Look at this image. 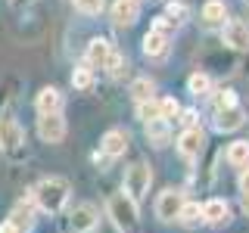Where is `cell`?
<instances>
[{
  "instance_id": "obj_10",
  "label": "cell",
  "mask_w": 249,
  "mask_h": 233,
  "mask_svg": "<svg viewBox=\"0 0 249 233\" xmlns=\"http://www.w3.org/2000/svg\"><path fill=\"white\" fill-rule=\"evenodd\" d=\"M221 37L224 44L233 47V50H249V25L243 19H231L221 25Z\"/></svg>"
},
{
  "instance_id": "obj_22",
  "label": "cell",
  "mask_w": 249,
  "mask_h": 233,
  "mask_svg": "<svg viewBox=\"0 0 249 233\" xmlns=\"http://www.w3.org/2000/svg\"><path fill=\"white\" fill-rule=\"evenodd\" d=\"M187 90H190L193 97H209V93H212V78L206 72H193L187 78Z\"/></svg>"
},
{
  "instance_id": "obj_29",
  "label": "cell",
  "mask_w": 249,
  "mask_h": 233,
  "mask_svg": "<svg viewBox=\"0 0 249 233\" xmlns=\"http://www.w3.org/2000/svg\"><path fill=\"white\" fill-rule=\"evenodd\" d=\"M106 72L112 75V78H122V75H124V59H122V53H112V56H109Z\"/></svg>"
},
{
  "instance_id": "obj_19",
  "label": "cell",
  "mask_w": 249,
  "mask_h": 233,
  "mask_svg": "<svg viewBox=\"0 0 249 233\" xmlns=\"http://www.w3.org/2000/svg\"><path fill=\"white\" fill-rule=\"evenodd\" d=\"M224 159L233 168H246L249 165V140H233L228 146V152H224Z\"/></svg>"
},
{
  "instance_id": "obj_18",
  "label": "cell",
  "mask_w": 249,
  "mask_h": 233,
  "mask_svg": "<svg viewBox=\"0 0 249 233\" xmlns=\"http://www.w3.org/2000/svg\"><path fill=\"white\" fill-rule=\"evenodd\" d=\"M224 19H228L224 0H206V3H202V22H206V25H224Z\"/></svg>"
},
{
  "instance_id": "obj_2",
  "label": "cell",
  "mask_w": 249,
  "mask_h": 233,
  "mask_svg": "<svg viewBox=\"0 0 249 233\" xmlns=\"http://www.w3.org/2000/svg\"><path fill=\"white\" fill-rule=\"evenodd\" d=\"M109 217H112V224L119 227L122 233H131L140 224V212H137V202L128 196V193H115V196H109V205H106Z\"/></svg>"
},
{
  "instance_id": "obj_26",
  "label": "cell",
  "mask_w": 249,
  "mask_h": 233,
  "mask_svg": "<svg viewBox=\"0 0 249 233\" xmlns=\"http://www.w3.org/2000/svg\"><path fill=\"white\" fill-rule=\"evenodd\" d=\"M72 3H75V10L84 13V16H100L103 6H106V0H72Z\"/></svg>"
},
{
  "instance_id": "obj_34",
  "label": "cell",
  "mask_w": 249,
  "mask_h": 233,
  "mask_svg": "<svg viewBox=\"0 0 249 233\" xmlns=\"http://www.w3.org/2000/svg\"><path fill=\"white\" fill-rule=\"evenodd\" d=\"M0 233H22V230L16 227V224H10V221H3V224H0Z\"/></svg>"
},
{
  "instance_id": "obj_17",
  "label": "cell",
  "mask_w": 249,
  "mask_h": 233,
  "mask_svg": "<svg viewBox=\"0 0 249 233\" xmlns=\"http://www.w3.org/2000/svg\"><path fill=\"white\" fill-rule=\"evenodd\" d=\"M168 44H171V37L168 34H159V31H146V37H143V53L146 56H153V59H159V56H165L168 53Z\"/></svg>"
},
{
  "instance_id": "obj_9",
  "label": "cell",
  "mask_w": 249,
  "mask_h": 233,
  "mask_svg": "<svg viewBox=\"0 0 249 233\" xmlns=\"http://www.w3.org/2000/svg\"><path fill=\"white\" fill-rule=\"evenodd\" d=\"M202 221L212 224V227H224V224H231V205H228V199L212 196L209 202H202Z\"/></svg>"
},
{
  "instance_id": "obj_21",
  "label": "cell",
  "mask_w": 249,
  "mask_h": 233,
  "mask_svg": "<svg viewBox=\"0 0 249 233\" xmlns=\"http://www.w3.org/2000/svg\"><path fill=\"white\" fill-rule=\"evenodd\" d=\"M146 140H150L153 146H165L171 140V131H168V121H150L146 124Z\"/></svg>"
},
{
  "instance_id": "obj_27",
  "label": "cell",
  "mask_w": 249,
  "mask_h": 233,
  "mask_svg": "<svg viewBox=\"0 0 249 233\" xmlns=\"http://www.w3.org/2000/svg\"><path fill=\"white\" fill-rule=\"evenodd\" d=\"M159 106H162V121H171V118H178V115H181V103H178L175 97L159 100Z\"/></svg>"
},
{
  "instance_id": "obj_16",
  "label": "cell",
  "mask_w": 249,
  "mask_h": 233,
  "mask_svg": "<svg viewBox=\"0 0 249 233\" xmlns=\"http://www.w3.org/2000/svg\"><path fill=\"white\" fill-rule=\"evenodd\" d=\"M37 106V115H53V112H62V93L56 87H41V93H37L35 100Z\"/></svg>"
},
{
  "instance_id": "obj_8",
  "label": "cell",
  "mask_w": 249,
  "mask_h": 233,
  "mask_svg": "<svg viewBox=\"0 0 249 233\" xmlns=\"http://www.w3.org/2000/svg\"><path fill=\"white\" fill-rule=\"evenodd\" d=\"M66 118H62V112H53V115H41L37 118V137L44 140V143H62L66 140Z\"/></svg>"
},
{
  "instance_id": "obj_4",
  "label": "cell",
  "mask_w": 249,
  "mask_h": 233,
  "mask_svg": "<svg viewBox=\"0 0 249 233\" xmlns=\"http://www.w3.org/2000/svg\"><path fill=\"white\" fill-rule=\"evenodd\" d=\"M150 183H153V171L146 162H134L128 171H124V190L122 193H128L134 202H140L150 193Z\"/></svg>"
},
{
  "instance_id": "obj_14",
  "label": "cell",
  "mask_w": 249,
  "mask_h": 233,
  "mask_svg": "<svg viewBox=\"0 0 249 233\" xmlns=\"http://www.w3.org/2000/svg\"><path fill=\"white\" fill-rule=\"evenodd\" d=\"M137 16H140L137 0H115V3H112V22H115L119 28L134 25V22H137Z\"/></svg>"
},
{
  "instance_id": "obj_1",
  "label": "cell",
  "mask_w": 249,
  "mask_h": 233,
  "mask_svg": "<svg viewBox=\"0 0 249 233\" xmlns=\"http://www.w3.org/2000/svg\"><path fill=\"white\" fill-rule=\"evenodd\" d=\"M28 193H31V199H35V205L41 208V212L59 215L62 208L69 205V193H72V186H69L66 177L50 174V177H44V181L37 183L35 190H28Z\"/></svg>"
},
{
  "instance_id": "obj_33",
  "label": "cell",
  "mask_w": 249,
  "mask_h": 233,
  "mask_svg": "<svg viewBox=\"0 0 249 233\" xmlns=\"http://www.w3.org/2000/svg\"><path fill=\"white\" fill-rule=\"evenodd\" d=\"M237 186H240V193H249V168L240 171V177H237Z\"/></svg>"
},
{
  "instance_id": "obj_13",
  "label": "cell",
  "mask_w": 249,
  "mask_h": 233,
  "mask_svg": "<svg viewBox=\"0 0 249 233\" xmlns=\"http://www.w3.org/2000/svg\"><path fill=\"white\" fill-rule=\"evenodd\" d=\"M112 44L106 41V37H93L88 44V53H84V59H88L90 68H106L109 66V56H112Z\"/></svg>"
},
{
  "instance_id": "obj_20",
  "label": "cell",
  "mask_w": 249,
  "mask_h": 233,
  "mask_svg": "<svg viewBox=\"0 0 249 233\" xmlns=\"http://www.w3.org/2000/svg\"><path fill=\"white\" fill-rule=\"evenodd\" d=\"M178 224H181V227H190V230L199 227V224H206V221H202V205H199V202H184Z\"/></svg>"
},
{
  "instance_id": "obj_35",
  "label": "cell",
  "mask_w": 249,
  "mask_h": 233,
  "mask_svg": "<svg viewBox=\"0 0 249 233\" xmlns=\"http://www.w3.org/2000/svg\"><path fill=\"white\" fill-rule=\"evenodd\" d=\"M240 208H243V215L249 217V193H240Z\"/></svg>"
},
{
  "instance_id": "obj_6",
  "label": "cell",
  "mask_w": 249,
  "mask_h": 233,
  "mask_svg": "<svg viewBox=\"0 0 249 233\" xmlns=\"http://www.w3.org/2000/svg\"><path fill=\"white\" fill-rule=\"evenodd\" d=\"M184 193L181 190H162L159 193V199H156V217L159 221H165V224H171V221H178L181 217V208H184Z\"/></svg>"
},
{
  "instance_id": "obj_31",
  "label": "cell",
  "mask_w": 249,
  "mask_h": 233,
  "mask_svg": "<svg viewBox=\"0 0 249 233\" xmlns=\"http://www.w3.org/2000/svg\"><path fill=\"white\" fill-rule=\"evenodd\" d=\"M168 16H175V22H184L187 19V6L184 3H171L168 6Z\"/></svg>"
},
{
  "instance_id": "obj_15",
  "label": "cell",
  "mask_w": 249,
  "mask_h": 233,
  "mask_svg": "<svg viewBox=\"0 0 249 233\" xmlns=\"http://www.w3.org/2000/svg\"><path fill=\"white\" fill-rule=\"evenodd\" d=\"M31 202H35V199H31V193H28V199H22L19 205L10 212V217H6V221L16 224L22 233H28L31 227H35V208H31Z\"/></svg>"
},
{
  "instance_id": "obj_32",
  "label": "cell",
  "mask_w": 249,
  "mask_h": 233,
  "mask_svg": "<svg viewBox=\"0 0 249 233\" xmlns=\"http://www.w3.org/2000/svg\"><path fill=\"white\" fill-rule=\"evenodd\" d=\"M181 124L184 128H196V112L193 109H181Z\"/></svg>"
},
{
  "instance_id": "obj_12",
  "label": "cell",
  "mask_w": 249,
  "mask_h": 233,
  "mask_svg": "<svg viewBox=\"0 0 249 233\" xmlns=\"http://www.w3.org/2000/svg\"><path fill=\"white\" fill-rule=\"evenodd\" d=\"M246 124V109L243 106H228V109H221V112H215V128L221 131V134H228V131H237V128H243Z\"/></svg>"
},
{
  "instance_id": "obj_11",
  "label": "cell",
  "mask_w": 249,
  "mask_h": 233,
  "mask_svg": "<svg viewBox=\"0 0 249 233\" xmlns=\"http://www.w3.org/2000/svg\"><path fill=\"white\" fill-rule=\"evenodd\" d=\"M100 152H103L106 159H119V155H124L128 152V134H124L122 128L106 131L103 140H100Z\"/></svg>"
},
{
  "instance_id": "obj_5",
  "label": "cell",
  "mask_w": 249,
  "mask_h": 233,
  "mask_svg": "<svg viewBox=\"0 0 249 233\" xmlns=\"http://www.w3.org/2000/svg\"><path fill=\"white\" fill-rule=\"evenodd\" d=\"M202 150H206V131L199 128H184L181 131V137H178V152H181V159L184 162H196Z\"/></svg>"
},
{
  "instance_id": "obj_23",
  "label": "cell",
  "mask_w": 249,
  "mask_h": 233,
  "mask_svg": "<svg viewBox=\"0 0 249 233\" xmlns=\"http://www.w3.org/2000/svg\"><path fill=\"white\" fill-rule=\"evenodd\" d=\"M137 118L143 121V124L159 121V118H162V106H159V100H146V103H137Z\"/></svg>"
},
{
  "instance_id": "obj_24",
  "label": "cell",
  "mask_w": 249,
  "mask_h": 233,
  "mask_svg": "<svg viewBox=\"0 0 249 233\" xmlns=\"http://www.w3.org/2000/svg\"><path fill=\"white\" fill-rule=\"evenodd\" d=\"M153 90H156V84L150 81V78H137V81H131V97H134L137 103L153 100Z\"/></svg>"
},
{
  "instance_id": "obj_25",
  "label": "cell",
  "mask_w": 249,
  "mask_h": 233,
  "mask_svg": "<svg viewBox=\"0 0 249 233\" xmlns=\"http://www.w3.org/2000/svg\"><path fill=\"white\" fill-rule=\"evenodd\" d=\"M72 87L75 90H90L93 87V68L90 66H78L72 72Z\"/></svg>"
},
{
  "instance_id": "obj_7",
  "label": "cell",
  "mask_w": 249,
  "mask_h": 233,
  "mask_svg": "<svg viewBox=\"0 0 249 233\" xmlns=\"http://www.w3.org/2000/svg\"><path fill=\"white\" fill-rule=\"evenodd\" d=\"M69 221H72L75 233H93L100 224V212H97L93 202H78L72 212H69Z\"/></svg>"
},
{
  "instance_id": "obj_30",
  "label": "cell",
  "mask_w": 249,
  "mask_h": 233,
  "mask_svg": "<svg viewBox=\"0 0 249 233\" xmlns=\"http://www.w3.org/2000/svg\"><path fill=\"white\" fill-rule=\"evenodd\" d=\"M153 31H159V34H168V37H171V31H175V19H168V16H159V19L153 22Z\"/></svg>"
},
{
  "instance_id": "obj_3",
  "label": "cell",
  "mask_w": 249,
  "mask_h": 233,
  "mask_svg": "<svg viewBox=\"0 0 249 233\" xmlns=\"http://www.w3.org/2000/svg\"><path fill=\"white\" fill-rule=\"evenodd\" d=\"M0 152L10 162H19L25 155V131H22V124L13 115L0 118Z\"/></svg>"
},
{
  "instance_id": "obj_28",
  "label": "cell",
  "mask_w": 249,
  "mask_h": 233,
  "mask_svg": "<svg viewBox=\"0 0 249 233\" xmlns=\"http://www.w3.org/2000/svg\"><path fill=\"white\" fill-rule=\"evenodd\" d=\"M228 106H237V93H233V90H221L215 97V112H221V109H228Z\"/></svg>"
}]
</instances>
